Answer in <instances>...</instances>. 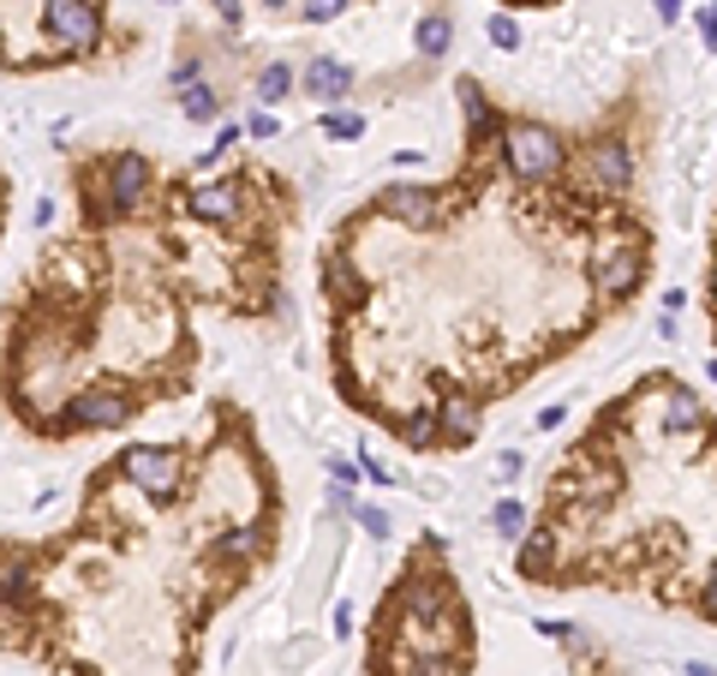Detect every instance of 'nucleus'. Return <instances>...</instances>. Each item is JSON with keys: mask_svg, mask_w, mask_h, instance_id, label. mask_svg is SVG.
<instances>
[{"mask_svg": "<svg viewBox=\"0 0 717 676\" xmlns=\"http://www.w3.org/2000/svg\"><path fill=\"white\" fill-rule=\"evenodd\" d=\"M503 156H508V168H515V180H550V174L562 168L556 138H550V126H538V120L508 126L503 132Z\"/></svg>", "mask_w": 717, "mask_h": 676, "instance_id": "nucleus-1", "label": "nucleus"}, {"mask_svg": "<svg viewBox=\"0 0 717 676\" xmlns=\"http://www.w3.org/2000/svg\"><path fill=\"white\" fill-rule=\"evenodd\" d=\"M43 31L55 36L60 55H90V48L102 43V12L90 7V0H48Z\"/></svg>", "mask_w": 717, "mask_h": 676, "instance_id": "nucleus-2", "label": "nucleus"}, {"mask_svg": "<svg viewBox=\"0 0 717 676\" xmlns=\"http://www.w3.org/2000/svg\"><path fill=\"white\" fill-rule=\"evenodd\" d=\"M120 474L132 479L150 503H168L174 485H179V455L162 450V443H132V450L120 455Z\"/></svg>", "mask_w": 717, "mask_h": 676, "instance_id": "nucleus-3", "label": "nucleus"}, {"mask_svg": "<svg viewBox=\"0 0 717 676\" xmlns=\"http://www.w3.org/2000/svg\"><path fill=\"white\" fill-rule=\"evenodd\" d=\"M102 174H108V193L102 198H114V210H138L144 203V193H150V162L138 156V150H120V156H108L102 162Z\"/></svg>", "mask_w": 717, "mask_h": 676, "instance_id": "nucleus-4", "label": "nucleus"}, {"mask_svg": "<svg viewBox=\"0 0 717 676\" xmlns=\"http://www.w3.org/2000/svg\"><path fill=\"white\" fill-rule=\"evenodd\" d=\"M132 407L120 401V389H84L79 401L67 407V426L72 431H120Z\"/></svg>", "mask_w": 717, "mask_h": 676, "instance_id": "nucleus-5", "label": "nucleus"}, {"mask_svg": "<svg viewBox=\"0 0 717 676\" xmlns=\"http://www.w3.org/2000/svg\"><path fill=\"white\" fill-rule=\"evenodd\" d=\"M239 193L246 186L239 180H203V186H191V215H203V222H215V228H234L239 222Z\"/></svg>", "mask_w": 717, "mask_h": 676, "instance_id": "nucleus-6", "label": "nucleus"}, {"mask_svg": "<svg viewBox=\"0 0 717 676\" xmlns=\"http://www.w3.org/2000/svg\"><path fill=\"white\" fill-rule=\"evenodd\" d=\"M479 426H484V413H479L472 395H455V401L437 407V443H448V450H467V443L479 438Z\"/></svg>", "mask_w": 717, "mask_h": 676, "instance_id": "nucleus-7", "label": "nucleus"}, {"mask_svg": "<svg viewBox=\"0 0 717 676\" xmlns=\"http://www.w3.org/2000/svg\"><path fill=\"white\" fill-rule=\"evenodd\" d=\"M377 210L395 215V222H407V228H431L437 193H425V186H389V193H377Z\"/></svg>", "mask_w": 717, "mask_h": 676, "instance_id": "nucleus-8", "label": "nucleus"}, {"mask_svg": "<svg viewBox=\"0 0 717 676\" xmlns=\"http://www.w3.org/2000/svg\"><path fill=\"white\" fill-rule=\"evenodd\" d=\"M586 180H592L598 193H622V186L634 180V150L627 144H598L592 156H586Z\"/></svg>", "mask_w": 717, "mask_h": 676, "instance_id": "nucleus-9", "label": "nucleus"}, {"mask_svg": "<svg viewBox=\"0 0 717 676\" xmlns=\"http://www.w3.org/2000/svg\"><path fill=\"white\" fill-rule=\"evenodd\" d=\"M305 91H312V102H341L353 91V67L336 55H317L312 67H305Z\"/></svg>", "mask_w": 717, "mask_h": 676, "instance_id": "nucleus-10", "label": "nucleus"}, {"mask_svg": "<svg viewBox=\"0 0 717 676\" xmlns=\"http://www.w3.org/2000/svg\"><path fill=\"white\" fill-rule=\"evenodd\" d=\"M263 551H269V527H234V533H222V539H215V563H227V569L258 563Z\"/></svg>", "mask_w": 717, "mask_h": 676, "instance_id": "nucleus-11", "label": "nucleus"}, {"mask_svg": "<svg viewBox=\"0 0 717 676\" xmlns=\"http://www.w3.org/2000/svg\"><path fill=\"white\" fill-rule=\"evenodd\" d=\"M700 419H706V407H700L694 389L670 384V401H663V426L675 431V438H687V431H700Z\"/></svg>", "mask_w": 717, "mask_h": 676, "instance_id": "nucleus-12", "label": "nucleus"}, {"mask_svg": "<svg viewBox=\"0 0 717 676\" xmlns=\"http://www.w3.org/2000/svg\"><path fill=\"white\" fill-rule=\"evenodd\" d=\"M448 43H455V24H448L443 12H431V19L413 24V48L419 55H448Z\"/></svg>", "mask_w": 717, "mask_h": 676, "instance_id": "nucleus-13", "label": "nucleus"}, {"mask_svg": "<svg viewBox=\"0 0 717 676\" xmlns=\"http://www.w3.org/2000/svg\"><path fill=\"white\" fill-rule=\"evenodd\" d=\"M395 431H401L407 450H431V443H437V413H431V407H413Z\"/></svg>", "mask_w": 717, "mask_h": 676, "instance_id": "nucleus-14", "label": "nucleus"}, {"mask_svg": "<svg viewBox=\"0 0 717 676\" xmlns=\"http://www.w3.org/2000/svg\"><path fill=\"white\" fill-rule=\"evenodd\" d=\"M460 102H467V126H472V138H484L496 126V108L484 102V91L472 79H460Z\"/></svg>", "mask_w": 717, "mask_h": 676, "instance_id": "nucleus-15", "label": "nucleus"}, {"mask_svg": "<svg viewBox=\"0 0 717 676\" xmlns=\"http://www.w3.org/2000/svg\"><path fill=\"white\" fill-rule=\"evenodd\" d=\"M179 108H186V120L210 126L215 114H222V102H215V91H210V84H186V91H179Z\"/></svg>", "mask_w": 717, "mask_h": 676, "instance_id": "nucleus-16", "label": "nucleus"}, {"mask_svg": "<svg viewBox=\"0 0 717 676\" xmlns=\"http://www.w3.org/2000/svg\"><path fill=\"white\" fill-rule=\"evenodd\" d=\"M491 527L503 533V539H520V527H527V509H520V503H508V497H503V503L491 509Z\"/></svg>", "mask_w": 717, "mask_h": 676, "instance_id": "nucleus-17", "label": "nucleus"}, {"mask_svg": "<svg viewBox=\"0 0 717 676\" xmlns=\"http://www.w3.org/2000/svg\"><path fill=\"white\" fill-rule=\"evenodd\" d=\"M287 84H293V72L281 67V60H269L263 79H258V96H263V102H281V96H287Z\"/></svg>", "mask_w": 717, "mask_h": 676, "instance_id": "nucleus-18", "label": "nucleus"}, {"mask_svg": "<svg viewBox=\"0 0 717 676\" xmlns=\"http://www.w3.org/2000/svg\"><path fill=\"white\" fill-rule=\"evenodd\" d=\"M484 31H491L496 48H520V24L508 19V12H491V24H484Z\"/></svg>", "mask_w": 717, "mask_h": 676, "instance_id": "nucleus-19", "label": "nucleus"}, {"mask_svg": "<svg viewBox=\"0 0 717 676\" xmlns=\"http://www.w3.org/2000/svg\"><path fill=\"white\" fill-rule=\"evenodd\" d=\"M353 515H358V527H365V533H371V539H383V533H389V515H383V509H377V503H365V509H353Z\"/></svg>", "mask_w": 717, "mask_h": 676, "instance_id": "nucleus-20", "label": "nucleus"}, {"mask_svg": "<svg viewBox=\"0 0 717 676\" xmlns=\"http://www.w3.org/2000/svg\"><path fill=\"white\" fill-rule=\"evenodd\" d=\"M341 7H348V0H305V19L329 24V19H341Z\"/></svg>", "mask_w": 717, "mask_h": 676, "instance_id": "nucleus-21", "label": "nucleus"}, {"mask_svg": "<svg viewBox=\"0 0 717 676\" xmlns=\"http://www.w3.org/2000/svg\"><path fill=\"white\" fill-rule=\"evenodd\" d=\"M324 132H329V138H358V114H329Z\"/></svg>", "mask_w": 717, "mask_h": 676, "instance_id": "nucleus-22", "label": "nucleus"}, {"mask_svg": "<svg viewBox=\"0 0 717 676\" xmlns=\"http://www.w3.org/2000/svg\"><path fill=\"white\" fill-rule=\"evenodd\" d=\"M168 84H174V91H186V84H198V60H174V72H168Z\"/></svg>", "mask_w": 717, "mask_h": 676, "instance_id": "nucleus-23", "label": "nucleus"}, {"mask_svg": "<svg viewBox=\"0 0 717 676\" xmlns=\"http://www.w3.org/2000/svg\"><path fill=\"white\" fill-rule=\"evenodd\" d=\"M700 617H712V622H717V575L700 586Z\"/></svg>", "mask_w": 717, "mask_h": 676, "instance_id": "nucleus-24", "label": "nucleus"}, {"mask_svg": "<svg viewBox=\"0 0 717 676\" xmlns=\"http://www.w3.org/2000/svg\"><path fill=\"white\" fill-rule=\"evenodd\" d=\"M700 36H706V48H717V7H700Z\"/></svg>", "mask_w": 717, "mask_h": 676, "instance_id": "nucleus-25", "label": "nucleus"}, {"mask_svg": "<svg viewBox=\"0 0 717 676\" xmlns=\"http://www.w3.org/2000/svg\"><path fill=\"white\" fill-rule=\"evenodd\" d=\"M275 132H281V126H275V114H263V108L251 114V138H275Z\"/></svg>", "mask_w": 717, "mask_h": 676, "instance_id": "nucleus-26", "label": "nucleus"}, {"mask_svg": "<svg viewBox=\"0 0 717 676\" xmlns=\"http://www.w3.org/2000/svg\"><path fill=\"white\" fill-rule=\"evenodd\" d=\"M520 474V455L508 450V455H496V479H515Z\"/></svg>", "mask_w": 717, "mask_h": 676, "instance_id": "nucleus-27", "label": "nucleus"}, {"mask_svg": "<svg viewBox=\"0 0 717 676\" xmlns=\"http://www.w3.org/2000/svg\"><path fill=\"white\" fill-rule=\"evenodd\" d=\"M210 7H215V12H222V19H227V24H239V0H210Z\"/></svg>", "mask_w": 717, "mask_h": 676, "instance_id": "nucleus-28", "label": "nucleus"}, {"mask_svg": "<svg viewBox=\"0 0 717 676\" xmlns=\"http://www.w3.org/2000/svg\"><path fill=\"white\" fill-rule=\"evenodd\" d=\"M658 19H682V0H658Z\"/></svg>", "mask_w": 717, "mask_h": 676, "instance_id": "nucleus-29", "label": "nucleus"}, {"mask_svg": "<svg viewBox=\"0 0 717 676\" xmlns=\"http://www.w3.org/2000/svg\"><path fill=\"white\" fill-rule=\"evenodd\" d=\"M263 7H287V0H263Z\"/></svg>", "mask_w": 717, "mask_h": 676, "instance_id": "nucleus-30", "label": "nucleus"}, {"mask_svg": "<svg viewBox=\"0 0 717 676\" xmlns=\"http://www.w3.org/2000/svg\"><path fill=\"white\" fill-rule=\"evenodd\" d=\"M712 293H717V270H712Z\"/></svg>", "mask_w": 717, "mask_h": 676, "instance_id": "nucleus-31", "label": "nucleus"}]
</instances>
